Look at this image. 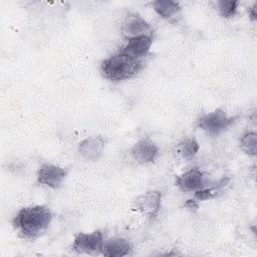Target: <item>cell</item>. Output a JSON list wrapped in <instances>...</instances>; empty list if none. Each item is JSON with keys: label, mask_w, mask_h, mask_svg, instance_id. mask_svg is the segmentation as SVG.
<instances>
[{"label": "cell", "mask_w": 257, "mask_h": 257, "mask_svg": "<svg viewBox=\"0 0 257 257\" xmlns=\"http://www.w3.org/2000/svg\"><path fill=\"white\" fill-rule=\"evenodd\" d=\"M51 220L52 214L47 206H29L18 211L13 226L23 238L33 240L48 229Z\"/></svg>", "instance_id": "obj_1"}, {"label": "cell", "mask_w": 257, "mask_h": 257, "mask_svg": "<svg viewBox=\"0 0 257 257\" xmlns=\"http://www.w3.org/2000/svg\"><path fill=\"white\" fill-rule=\"evenodd\" d=\"M142 66V60L119 51L101 62L100 71L108 80L120 81L134 77L141 70Z\"/></svg>", "instance_id": "obj_2"}, {"label": "cell", "mask_w": 257, "mask_h": 257, "mask_svg": "<svg viewBox=\"0 0 257 257\" xmlns=\"http://www.w3.org/2000/svg\"><path fill=\"white\" fill-rule=\"evenodd\" d=\"M235 121V117L229 116L223 109L203 114L198 120V126L210 136H218L227 131Z\"/></svg>", "instance_id": "obj_3"}, {"label": "cell", "mask_w": 257, "mask_h": 257, "mask_svg": "<svg viewBox=\"0 0 257 257\" xmlns=\"http://www.w3.org/2000/svg\"><path fill=\"white\" fill-rule=\"evenodd\" d=\"M103 241V234L99 230L91 233H78L73 240L72 249L77 253H97L100 252Z\"/></svg>", "instance_id": "obj_4"}, {"label": "cell", "mask_w": 257, "mask_h": 257, "mask_svg": "<svg viewBox=\"0 0 257 257\" xmlns=\"http://www.w3.org/2000/svg\"><path fill=\"white\" fill-rule=\"evenodd\" d=\"M66 176L67 170L65 168L52 164H43L37 172V182L49 188L56 189L63 183Z\"/></svg>", "instance_id": "obj_5"}, {"label": "cell", "mask_w": 257, "mask_h": 257, "mask_svg": "<svg viewBox=\"0 0 257 257\" xmlns=\"http://www.w3.org/2000/svg\"><path fill=\"white\" fill-rule=\"evenodd\" d=\"M159 147L149 137L139 140L131 149V155L140 164H149L156 160Z\"/></svg>", "instance_id": "obj_6"}, {"label": "cell", "mask_w": 257, "mask_h": 257, "mask_svg": "<svg viewBox=\"0 0 257 257\" xmlns=\"http://www.w3.org/2000/svg\"><path fill=\"white\" fill-rule=\"evenodd\" d=\"M161 200L162 194L160 192L148 191L136 199L135 208L144 215L155 218L161 208Z\"/></svg>", "instance_id": "obj_7"}, {"label": "cell", "mask_w": 257, "mask_h": 257, "mask_svg": "<svg viewBox=\"0 0 257 257\" xmlns=\"http://www.w3.org/2000/svg\"><path fill=\"white\" fill-rule=\"evenodd\" d=\"M153 44V37L151 34H145L130 38L120 52L127 54L131 57L142 60L149 53Z\"/></svg>", "instance_id": "obj_8"}, {"label": "cell", "mask_w": 257, "mask_h": 257, "mask_svg": "<svg viewBox=\"0 0 257 257\" xmlns=\"http://www.w3.org/2000/svg\"><path fill=\"white\" fill-rule=\"evenodd\" d=\"M206 182L203 172L199 168H192L176 180V185L184 192H195L204 188Z\"/></svg>", "instance_id": "obj_9"}, {"label": "cell", "mask_w": 257, "mask_h": 257, "mask_svg": "<svg viewBox=\"0 0 257 257\" xmlns=\"http://www.w3.org/2000/svg\"><path fill=\"white\" fill-rule=\"evenodd\" d=\"M151 25L141 15L137 13L127 15L122 25L123 34L128 39L140 35L151 34Z\"/></svg>", "instance_id": "obj_10"}, {"label": "cell", "mask_w": 257, "mask_h": 257, "mask_svg": "<svg viewBox=\"0 0 257 257\" xmlns=\"http://www.w3.org/2000/svg\"><path fill=\"white\" fill-rule=\"evenodd\" d=\"M104 140L101 137H88L78 145L79 154L89 161H96L103 152Z\"/></svg>", "instance_id": "obj_11"}, {"label": "cell", "mask_w": 257, "mask_h": 257, "mask_svg": "<svg viewBox=\"0 0 257 257\" xmlns=\"http://www.w3.org/2000/svg\"><path fill=\"white\" fill-rule=\"evenodd\" d=\"M132 251L130 241L124 238L114 237L103 241L100 253L106 257H122L126 256Z\"/></svg>", "instance_id": "obj_12"}, {"label": "cell", "mask_w": 257, "mask_h": 257, "mask_svg": "<svg viewBox=\"0 0 257 257\" xmlns=\"http://www.w3.org/2000/svg\"><path fill=\"white\" fill-rule=\"evenodd\" d=\"M153 6L155 11L165 19H172L181 11L180 4L172 0H157L153 2Z\"/></svg>", "instance_id": "obj_13"}, {"label": "cell", "mask_w": 257, "mask_h": 257, "mask_svg": "<svg viewBox=\"0 0 257 257\" xmlns=\"http://www.w3.org/2000/svg\"><path fill=\"white\" fill-rule=\"evenodd\" d=\"M199 149L200 145L194 138L185 139L179 144V153L186 160L193 159L197 155Z\"/></svg>", "instance_id": "obj_14"}, {"label": "cell", "mask_w": 257, "mask_h": 257, "mask_svg": "<svg viewBox=\"0 0 257 257\" xmlns=\"http://www.w3.org/2000/svg\"><path fill=\"white\" fill-rule=\"evenodd\" d=\"M241 149L250 156L256 155L257 150V135L254 132L245 133L240 140Z\"/></svg>", "instance_id": "obj_15"}, {"label": "cell", "mask_w": 257, "mask_h": 257, "mask_svg": "<svg viewBox=\"0 0 257 257\" xmlns=\"http://www.w3.org/2000/svg\"><path fill=\"white\" fill-rule=\"evenodd\" d=\"M219 10L223 17L229 18L236 14L238 9V1L235 0H221L219 1Z\"/></svg>", "instance_id": "obj_16"}, {"label": "cell", "mask_w": 257, "mask_h": 257, "mask_svg": "<svg viewBox=\"0 0 257 257\" xmlns=\"http://www.w3.org/2000/svg\"><path fill=\"white\" fill-rule=\"evenodd\" d=\"M213 196H214V195H213L212 190L202 188V189H200V190L195 191L194 198H195V200H197V201H205V200H208V199L213 198Z\"/></svg>", "instance_id": "obj_17"}, {"label": "cell", "mask_w": 257, "mask_h": 257, "mask_svg": "<svg viewBox=\"0 0 257 257\" xmlns=\"http://www.w3.org/2000/svg\"><path fill=\"white\" fill-rule=\"evenodd\" d=\"M255 7H256V5H254L252 8H250V10H249V15L251 16V18L253 19V20H255L256 19V11H255Z\"/></svg>", "instance_id": "obj_18"}]
</instances>
